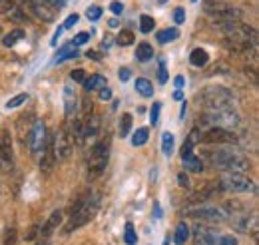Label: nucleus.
<instances>
[{"instance_id": "47", "label": "nucleus", "mask_w": 259, "mask_h": 245, "mask_svg": "<svg viewBox=\"0 0 259 245\" xmlns=\"http://www.w3.org/2000/svg\"><path fill=\"white\" fill-rule=\"evenodd\" d=\"M158 80L165 84L167 82V70H165V62H160V70H158Z\"/></svg>"}, {"instance_id": "24", "label": "nucleus", "mask_w": 259, "mask_h": 245, "mask_svg": "<svg viewBox=\"0 0 259 245\" xmlns=\"http://www.w3.org/2000/svg\"><path fill=\"white\" fill-rule=\"evenodd\" d=\"M82 84H84V88H86L88 92H92V90H102L104 86H108L106 78H104V76H100V74H92V76H90V78H86Z\"/></svg>"}, {"instance_id": "39", "label": "nucleus", "mask_w": 259, "mask_h": 245, "mask_svg": "<svg viewBox=\"0 0 259 245\" xmlns=\"http://www.w3.org/2000/svg\"><path fill=\"white\" fill-rule=\"evenodd\" d=\"M60 58H58V62H62V60H66V58H76L78 56V50H76V46L74 44H68V46H64L62 50H60Z\"/></svg>"}, {"instance_id": "59", "label": "nucleus", "mask_w": 259, "mask_h": 245, "mask_svg": "<svg viewBox=\"0 0 259 245\" xmlns=\"http://www.w3.org/2000/svg\"><path fill=\"white\" fill-rule=\"evenodd\" d=\"M36 245H48L46 241H40V243H36Z\"/></svg>"}, {"instance_id": "56", "label": "nucleus", "mask_w": 259, "mask_h": 245, "mask_svg": "<svg viewBox=\"0 0 259 245\" xmlns=\"http://www.w3.org/2000/svg\"><path fill=\"white\" fill-rule=\"evenodd\" d=\"M86 56H88V58H92V60H100L98 52H94V50H88V52H86Z\"/></svg>"}, {"instance_id": "34", "label": "nucleus", "mask_w": 259, "mask_h": 245, "mask_svg": "<svg viewBox=\"0 0 259 245\" xmlns=\"http://www.w3.org/2000/svg\"><path fill=\"white\" fill-rule=\"evenodd\" d=\"M154 26H156V22H154L152 16H148V14L140 16V30L144 32V34H150V32L154 30Z\"/></svg>"}, {"instance_id": "61", "label": "nucleus", "mask_w": 259, "mask_h": 245, "mask_svg": "<svg viewBox=\"0 0 259 245\" xmlns=\"http://www.w3.org/2000/svg\"><path fill=\"white\" fill-rule=\"evenodd\" d=\"M0 32H2V30H0Z\"/></svg>"}, {"instance_id": "13", "label": "nucleus", "mask_w": 259, "mask_h": 245, "mask_svg": "<svg viewBox=\"0 0 259 245\" xmlns=\"http://www.w3.org/2000/svg\"><path fill=\"white\" fill-rule=\"evenodd\" d=\"M203 144H237V134L226 128H209L201 136Z\"/></svg>"}, {"instance_id": "7", "label": "nucleus", "mask_w": 259, "mask_h": 245, "mask_svg": "<svg viewBox=\"0 0 259 245\" xmlns=\"http://www.w3.org/2000/svg\"><path fill=\"white\" fill-rule=\"evenodd\" d=\"M201 124L209 128H226L233 130L239 124V114L233 108H222V110H207L201 116Z\"/></svg>"}, {"instance_id": "3", "label": "nucleus", "mask_w": 259, "mask_h": 245, "mask_svg": "<svg viewBox=\"0 0 259 245\" xmlns=\"http://www.w3.org/2000/svg\"><path fill=\"white\" fill-rule=\"evenodd\" d=\"M199 106L203 112L207 110H222V108H233V94L224 86H209L203 92L197 94Z\"/></svg>"}, {"instance_id": "38", "label": "nucleus", "mask_w": 259, "mask_h": 245, "mask_svg": "<svg viewBox=\"0 0 259 245\" xmlns=\"http://www.w3.org/2000/svg\"><path fill=\"white\" fill-rule=\"evenodd\" d=\"M2 243L4 245H16V229H14V227H6V229H4Z\"/></svg>"}, {"instance_id": "44", "label": "nucleus", "mask_w": 259, "mask_h": 245, "mask_svg": "<svg viewBox=\"0 0 259 245\" xmlns=\"http://www.w3.org/2000/svg\"><path fill=\"white\" fill-rule=\"evenodd\" d=\"M174 22L176 24H184L186 22V10L184 8H176L174 10Z\"/></svg>"}, {"instance_id": "48", "label": "nucleus", "mask_w": 259, "mask_h": 245, "mask_svg": "<svg viewBox=\"0 0 259 245\" xmlns=\"http://www.w3.org/2000/svg\"><path fill=\"white\" fill-rule=\"evenodd\" d=\"M78 20H80V16L74 12V14H70L68 18H66V22H64V28H72L74 24H78Z\"/></svg>"}, {"instance_id": "6", "label": "nucleus", "mask_w": 259, "mask_h": 245, "mask_svg": "<svg viewBox=\"0 0 259 245\" xmlns=\"http://www.w3.org/2000/svg\"><path fill=\"white\" fill-rule=\"evenodd\" d=\"M218 189L220 191H227V193H247V191H255V184L251 178L243 176V174H233V172H226L220 180H215Z\"/></svg>"}, {"instance_id": "37", "label": "nucleus", "mask_w": 259, "mask_h": 245, "mask_svg": "<svg viewBox=\"0 0 259 245\" xmlns=\"http://www.w3.org/2000/svg\"><path fill=\"white\" fill-rule=\"evenodd\" d=\"M184 144H188L190 148H194V146H197V144H201V132H199L197 128H194V130L188 134V140H186Z\"/></svg>"}, {"instance_id": "36", "label": "nucleus", "mask_w": 259, "mask_h": 245, "mask_svg": "<svg viewBox=\"0 0 259 245\" xmlns=\"http://www.w3.org/2000/svg\"><path fill=\"white\" fill-rule=\"evenodd\" d=\"M26 100H28V94H26V92L18 94V96H14V98H10V102L6 104V110H12V108H18V106H22V104H24Z\"/></svg>"}, {"instance_id": "45", "label": "nucleus", "mask_w": 259, "mask_h": 245, "mask_svg": "<svg viewBox=\"0 0 259 245\" xmlns=\"http://www.w3.org/2000/svg\"><path fill=\"white\" fill-rule=\"evenodd\" d=\"M88 40H90V34H88V32H80V34H78V36L74 38V42H72V44H74V46L78 48V46H82V44H86Z\"/></svg>"}, {"instance_id": "33", "label": "nucleus", "mask_w": 259, "mask_h": 245, "mask_svg": "<svg viewBox=\"0 0 259 245\" xmlns=\"http://www.w3.org/2000/svg\"><path fill=\"white\" fill-rule=\"evenodd\" d=\"M130 132H132V114H122V118H120V136L128 138Z\"/></svg>"}, {"instance_id": "4", "label": "nucleus", "mask_w": 259, "mask_h": 245, "mask_svg": "<svg viewBox=\"0 0 259 245\" xmlns=\"http://www.w3.org/2000/svg\"><path fill=\"white\" fill-rule=\"evenodd\" d=\"M108 159H110V138H104L98 144H94V148L90 150V157H88V180L90 182L98 180L106 172Z\"/></svg>"}, {"instance_id": "52", "label": "nucleus", "mask_w": 259, "mask_h": 245, "mask_svg": "<svg viewBox=\"0 0 259 245\" xmlns=\"http://www.w3.org/2000/svg\"><path fill=\"white\" fill-rule=\"evenodd\" d=\"M46 4H50V6H54V8H64V4H66V0H44Z\"/></svg>"}, {"instance_id": "26", "label": "nucleus", "mask_w": 259, "mask_h": 245, "mask_svg": "<svg viewBox=\"0 0 259 245\" xmlns=\"http://www.w3.org/2000/svg\"><path fill=\"white\" fill-rule=\"evenodd\" d=\"M188 239H190V225H188L186 221H182V223H178V227H176L174 241H176V245H186Z\"/></svg>"}, {"instance_id": "5", "label": "nucleus", "mask_w": 259, "mask_h": 245, "mask_svg": "<svg viewBox=\"0 0 259 245\" xmlns=\"http://www.w3.org/2000/svg\"><path fill=\"white\" fill-rule=\"evenodd\" d=\"M220 30L226 34V40L235 42V44H247V46H255L257 44V30L241 24V22H220L218 24Z\"/></svg>"}, {"instance_id": "31", "label": "nucleus", "mask_w": 259, "mask_h": 245, "mask_svg": "<svg viewBox=\"0 0 259 245\" xmlns=\"http://www.w3.org/2000/svg\"><path fill=\"white\" fill-rule=\"evenodd\" d=\"M148 140H150V130L148 128H138V132L132 136V146H144V144H148Z\"/></svg>"}, {"instance_id": "2", "label": "nucleus", "mask_w": 259, "mask_h": 245, "mask_svg": "<svg viewBox=\"0 0 259 245\" xmlns=\"http://www.w3.org/2000/svg\"><path fill=\"white\" fill-rule=\"evenodd\" d=\"M98 212V197H94L90 191H84L82 195H78V199L70 206V219L64 225V233H72L80 227H84L88 221H92V217Z\"/></svg>"}, {"instance_id": "23", "label": "nucleus", "mask_w": 259, "mask_h": 245, "mask_svg": "<svg viewBox=\"0 0 259 245\" xmlns=\"http://www.w3.org/2000/svg\"><path fill=\"white\" fill-rule=\"evenodd\" d=\"M182 161H184V166H186L188 172H194V174H201V172H203V159L197 157V155H194V153L184 155Z\"/></svg>"}, {"instance_id": "53", "label": "nucleus", "mask_w": 259, "mask_h": 245, "mask_svg": "<svg viewBox=\"0 0 259 245\" xmlns=\"http://www.w3.org/2000/svg\"><path fill=\"white\" fill-rule=\"evenodd\" d=\"M178 182H180L182 187H188V185H190V178H188L186 174H178Z\"/></svg>"}, {"instance_id": "14", "label": "nucleus", "mask_w": 259, "mask_h": 245, "mask_svg": "<svg viewBox=\"0 0 259 245\" xmlns=\"http://www.w3.org/2000/svg\"><path fill=\"white\" fill-rule=\"evenodd\" d=\"M22 4H24L22 8H28L34 18L42 22H54V10L44 0H22Z\"/></svg>"}, {"instance_id": "15", "label": "nucleus", "mask_w": 259, "mask_h": 245, "mask_svg": "<svg viewBox=\"0 0 259 245\" xmlns=\"http://www.w3.org/2000/svg\"><path fill=\"white\" fill-rule=\"evenodd\" d=\"M14 164V150H12V136L8 130L0 132V166L4 170H12Z\"/></svg>"}, {"instance_id": "43", "label": "nucleus", "mask_w": 259, "mask_h": 245, "mask_svg": "<svg viewBox=\"0 0 259 245\" xmlns=\"http://www.w3.org/2000/svg\"><path fill=\"white\" fill-rule=\"evenodd\" d=\"M218 245H237V237H233V235H229V233H220Z\"/></svg>"}, {"instance_id": "49", "label": "nucleus", "mask_w": 259, "mask_h": 245, "mask_svg": "<svg viewBox=\"0 0 259 245\" xmlns=\"http://www.w3.org/2000/svg\"><path fill=\"white\" fill-rule=\"evenodd\" d=\"M110 10H112L114 14H122V12H124V4L118 2V0H114V2L110 4Z\"/></svg>"}, {"instance_id": "16", "label": "nucleus", "mask_w": 259, "mask_h": 245, "mask_svg": "<svg viewBox=\"0 0 259 245\" xmlns=\"http://www.w3.org/2000/svg\"><path fill=\"white\" fill-rule=\"evenodd\" d=\"M192 235H194V245H218V237H220V233L215 229H211L203 223H195Z\"/></svg>"}, {"instance_id": "12", "label": "nucleus", "mask_w": 259, "mask_h": 245, "mask_svg": "<svg viewBox=\"0 0 259 245\" xmlns=\"http://www.w3.org/2000/svg\"><path fill=\"white\" fill-rule=\"evenodd\" d=\"M235 229L243 231V233H253L257 235V214L255 212H235L231 214V217H227Z\"/></svg>"}, {"instance_id": "18", "label": "nucleus", "mask_w": 259, "mask_h": 245, "mask_svg": "<svg viewBox=\"0 0 259 245\" xmlns=\"http://www.w3.org/2000/svg\"><path fill=\"white\" fill-rule=\"evenodd\" d=\"M62 219H64V212L62 210H54L50 217L44 221V225L40 227V235L46 239V237H50L58 227H60V223H62Z\"/></svg>"}, {"instance_id": "17", "label": "nucleus", "mask_w": 259, "mask_h": 245, "mask_svg": "<svg viewBox=\"0 0 259 245\" xmlns=\"http://www.w3.org/2000/svg\"><path fill=\"white\" fill-rule=\"evenodd\" d=\"M56 166V157H54V150H52V136H48L46 146L42 150V157H40V172L44 176H48Z\"/></svg>"}, {"instance_id": "9", "label": "nucleus", "mask_w": 259, "mask_h": 245, "mask_svg": "<svg viewBox=\"0 0 259 245\" xmlns=\"http://www.w3.org/2000/svg\"><path fill=\"white\" fill-rule=\"evenodd\" d=\"M52 150H54V157L56 161H66L70 159V155L74 152V142L68 134L66 128H60L54 136H52Z\"/></svg>"}, {"instance_id": "20", "label": "nucleus", "mask_w": 259, "mask_h": 245, "mask_svg": "<svg viewBox=\"0 0 259 245\" xmlns=\"http://www.w3.org/2000/svg\"><path fill=\"white\" fill-rule=\"evenodd\" d=\"M76 112H78V94H76V90H74L70 84H66L64 86V114H66V118L76 116Z\"/></svg>"}, {"instance_id": "46", "label": "nucleus", "mask_w": 259, "mask_h": 245, "mask_svg": "<svg viewBox=\"0 0 259 245\" xmlns=\"http://www.w3.org/2000/svg\"><path fill=\"white\" fill-rule=\"evenodd\" d=\"M70 78H72L74 82H80V84H82V82L86 80V72H84L82 68H78V70H72V74H70Z\"/></svg>"}, {"instance_id": "50", "label": "nucleus", "mask_w": 259, "mask_h": 245, "mask_svg": "<svg viewBox=\"0 0 259 245\" xmlns=\"http://www.w3.org/2000/svg\"><path fill=\"white\" fill-rule=\"evenodd\" d=\"M98 92H100V100H104V102L112 98V90H110L108 86H104V88H102V90H98Z\"/></svg>"}, {"instance_id": "57", "label": "nucleus", "mask_w": 259, "mask_h": 245, "mask_svg": "<svg viewBox=\"0 0 259 245\" xmlns=\"http://www.w3.org/2000/svg\"><path fill=\"white\" fill-rule=\"evenodd\" d=\"M174 98H176V100H182V98H184V96H182V92H180V90H178V92L174 94Z\"/></svg>"}, {"instance_id": "58", "label": "nucleus", "mask_w": 259, "mask_h": 245, "mask_svg": "<svg viewBox=\"0 0 259 245\" xmlns=\"http://www.w3.org/2000/svg\"><path fill=\"white\" fill-rule=\"evenodd\" d=\"M158 2H160V4H165V2H169V0H158Z\"/></svg>"}, {"instance_id": "35", "label": "nucleus", "mask_w": 259, "mask_h": 245, "mask_svg": "<svg viewBox=\"0 0 259 245\" xmlns=\"http://www.w3.org/2000/svg\"><path fill=\"white\" fill-rule=\"evenodd\" d=\"M124 241L126 245H136L138 243V235H136V229H134V223H126V231H124Z\"/></svg>"}, {"instance_id": "27", "label": "nucleus", "mask_w": 259, "mask_h": 245, "mask_svg": "<svg viewBox=\"0 0 259 245\" xmlns=\"http://www.w3.org/2000/svg\"><path fill=\"white\" fill-rule=\"evenodd\" d=\"M190 62H192V66H195V68H203L209 62V54L203 48H195L194 52L190 54Z\"/></svg>"}, {"instance_id": "19", "label": "nucleus", "mask_w": 259, "mask_h": 245, "mask_svg": "<svg viewBox=\"0 0 259 245\" xmlns=\"http://www.w3.org/2000/svg\"><path fill=\"white\" fill-rule=\"evenodd\" d=\"M0 14L2 16H10L14 20H26V12L22 10V6H18L14 0H0Z\"/></svg>"}, {"instance_id": "10", "label": "nucleus", "mask_w": 259, "mask_h": 245, "mask_svg": "<svg viewBox=\"0 0 259 245\" xmlns=\"http://www.w3.org/2000/svg\"><path fill=\"white\" fill-rule=\"evenodd\" d=\"M46 140H48V134H46V126L42 120H34L32 128L28 132V138H26V146H28V152L30 155H38L42 153L44 146H46Z\"/></svg>"}, {"instance_id": "41", "label": "nucleus", "mask_w": 259, "mask_h": 245, "mask_svg": "<svg viewBox=\"0 0 259 245\" xmlns=\"http://www.w3.org/2000/svg\"><path fill=\"white\" fill-rule=\"evenodd\" d=\"M160 110H162V104L156 102V104L152 106V110H150V124H152V126H158V122H160Z\"/></svg>"}, {"instance_id": "54", "label": "nucleus", "mask_w": 259, "mask_h": 245, "mask_svg": "<svg viewBox=\"0 0 259 245\" xmlns=\"http://www.w3.org/2000/svg\"><path fill=\"white\" fill-rule=\"evenodd\" d=\"M174 84H176V88H178V90H180V88H184V76H176Z\"/></svg>"}, {"instance_id": "29", "label": "nucleus", "mask_w": 259, "mask_h": 245, "mask_svg": "<svg viewBox=\"0 0 259 245\" xmlns=\"http://www.w3.org/2000/svg\"><path fill=\"white\" fill-rule=\"evenodd\" d=\"M156 38H158L160 44H167V42H174V40L180 38V30H178V28H165V30L158 32Z\"/></svg>"}, {"instance_id": "1", "label": "nucleus", "mask_w": 259, "mask_h": 245, "mask_svg": "<svg viewBox=\"0 0 259 245\" xmlns=\"http://www.w3.org/2000/svg\"><path fill=\"white\" fill-rule=\"evenodd\" d=\"M203 159L224 172H233V174H243L247 170H251V159L241 152L233 150V148H226V150H207L203 152Z\"/></svg>"}, {"instance_id": "55", "label": "nucleus", "mask_w": 259, "mask_h": 245, "mask_svg": "<svg viewBox=\"0 0 259 245\" xmlns=\"http://www.w3.org/2000/svg\"><path fill=\"white\" fill-rule=\"evenodd\" d=\"M108 26H110V28H118V26H120L118 18H112V20H108Z\"/></svg>"}, {"instance_id": "32", "label": "nucleus", "mask_w": 259, "mask_h": 245, "mask_svg": "<svg viewBox=\"0 0 259 245\" xmlns=\"http://www.w3.org/2000/svg\"><path fill=\"white\" fill-rule=\"evenodd\" d=\"M162 150H163V155H165V157H169V155L174 153V134H171V132H163Z\"/></svg>"}, {"instance_id": "22", "label": "nucleus", "mask_w": 259, "mask_h": 245, "mask_svg": "<svg viewBox=\"0 0 259 245\" xmlns=\"http://www.w3.org/2000/svg\"><path fill=\"white\" fill-rule=\"evenodd\" d=\"M82 122H84V136L86 138H96L98 132H100V118L94 116V114H90Z\"/></svg>"}, {"instance_id": "40", "label": "nucleus", "mask_w": 259, "mask_h": 245, "mask_svg": "<svg viewBox=\"0 0 259 245\" xmlns=\"http://www.w3.org/2000/svg\"><path fill=\"white\" fill-rule=\"evenodd\" d=\"M120 46H130V44H134V34L130 30H122L118 34V40H116Z\"/></svg>"}, {"instance_id": "42", "label": "nucleus", "mask_w": 259, "mask_h": 245, "mask_svg": "<svg viewBox=\"0 0 259 245\" xmlns=\"http://www.w3.org/2000/svg\"><path fill=\"white\" fill-rule=\"evenodd\" d=\"M100 16H102V8H100V6H90V8L86 10V18H88L90 22H96Z\"/></svg>"}, {"instance_id": "21", "label": "nucleus", "mask_w": 259, "mask_h": 245, "mask_svg": "<svg viewBox=\"0 0 259 245\" xmlns=\"http://www.w3.org/2000/svg\"><path fill=\"white\" fill-rule=\"evenodd\" d=\"M68 134H70V138H72V142H74L76 146H80V148L84 146L86 136H84V122H82V120H74Z\"/></svg>"}, {"instance_id": "60", "label": "nucleus", "mask_w": 259, "mask_h": 245, "mask_svg": "<svg viewBox=\"0 0 259 245\" xmlns=\"http://www.w3.org/2000/svg\"><path fill=\"white\" fill-rule=\"evenodd\" d=\"M192 2H195V0H192Z\"/></svg>"}, {"instance_id": "30", "label": "nucleus", "mask_w": 259, "mask_h": 245, "mask_svg": "<svg viewBox=\"0 0 259 245\" xmlns=\"http://www.w3.org/2000/svg\"><path fill=\"white\" fill-rule=\"evenodd\" d=\"M24 38V30H20V28H16V30H10L4 38H2V44L6 46V48H12L16 42H20Z\"/></svg>"}, {"instance_id": "11", "label": "nucleus", "mask_w": 259, "mask_h": 245, "mask_svg": "<svg viewBox=\"0 0 259 245\" xmlns=\"http://www.w3.org/2000/svg\"><path fill=\"white\" fill-rule=\"evenodd\" d=\"M188 215H192L195 219H203V221H227L229 215L226 214V210L218 208V206H195V208H190L188 210Z\"/></svg>"}, {"instance_id": "51", "label": "nucleus", "mask_w": 259, "mask_h": 245, "mask_svg": "<svg viewBox=\"0 0 259 245\" xmlns=\"http://www.w3.org/2000/svg\"><path fill=\"white\" fill-rule=\"evenodd\" d=\"M118 76H120V80L122 82H128L130 76H132V72H130L128 68H120V72H118Z\"/></svg>"}, {"instance_id": "25", "label": "nucleus", "mask_w": 259, "mask_h": 245, "mask_svg": "<svg viewBox=\"0 0 259 245\" xmlns=\"http://www.w3.org/2000/svg\"><path fill=\"white\" fill-rule=\"evenodd\" d=\"M152 58H154V48H152V44H148V42H140L138 48H136V60L150 62Z\"/></svg>"}, {"instance_id": "28", "label": "nucleus", "mask_w": 259, "mask_h": 245, "mask_svg": "<svg viewBox=\"0 0 259 245\" xmlns=\"http://www.w3.org/2000/svg\"><path fill=\"white\" fill-rule=\"evenodd\" d=\"M136 92L142 94L144 98H152L154 96V84L146 78H138L136 80Z\"/></svg>"}, {"instance_id": "8", "label": "nucleus", "mask_w": 259, "mask_h": 245, "mask_svg": "<svg viewBox=\"0 0 259 245\" xmlns=\"http://www.w3.org/2000/svg\"><path fill=\"white\" fill-rule=\"evenodd\" d=\"M203 10L211 18H215L220 22H239V18L243 16V12L237 6L224 4V2H213V0H205L203 2Z\"/></svg>"}]
</instances>
